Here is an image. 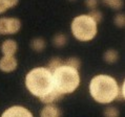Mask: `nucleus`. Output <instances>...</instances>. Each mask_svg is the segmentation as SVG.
<instances>
[{"instance_id":"nucleus-1","label":"nucleus","mask_w":125,"mask_h":117,"mask_svg":"<svg viewBox=\"0 0 125 117\" xmlns=\"http://www.w3.org/2000/svg\"><path fill=\"white\" fill-rule=\"evenodd\" d=\"M119 85L110 75L99 74L94 76L89 83V93L96 102L107 105L115 101L119 94Z\"/></svg>"},{"instance_id":"nucleus-2","label":"nucleus","mask_w":125,"mask_h":117,"mask_svg":"<svg viewBox=\"0 0 125 117\" xmlns=\"http://www.w3.org/2000/svg\"><path fill=\"white\" fill-rule=\"evenodd\" d=\"M25 87L32 95L40 98L53 91V73L47 67H36L25 75Z\"/></svg>"},{"instance_id":"nucleus-3","label":"nucleus","mask_w":125,"mask_h":117,"mask_svg":"<svg viewBox=\"0 0 125 117\" xmlns=\"http://www.w3.org/2000/svg\"><path fill=\"white\" fill-rule=\"evenodd\" d=\"M55 89L61 94H71L77 90L80 85L79 70L67 65H61L53 72Z\"/></svg>"},{"instance_id":"nucleus-4","label":"nucleus","mask_w":125,"mask_h":117,"mask_svg":"<svg viewBox=\"0 0 125 117\" xmlns=\"http://www.w3.org/2000/svg\"><path fill=\"white\" fill-rule=\"evenodd\" d=\"M71 32L76 39L81 42L92 41L98 33V23L88 14L79 15L73 19Z\"/></svg>"},{"instance_id":"nucleus-5","label":"nucleus","mask_w":125,"mask_h":117,"mask_svg":"<svg viewBox=\"0 0 125 117\" xmlns=\"http://www.w3.org/2000/svg\"><path fill=\"white\" fill-rule=\"evenodd\" d=\"M21 28V21L15 17L0 18V35H15Z\"/></svg>"},{"instance_id":"nucleus-6","label":"nucleus","mask_w":125,"mask_h":117,"mask_svg":"<svg viewBox=\"0 0 125 117\" xmlns=\"http://www.w3.org/2000/svg\"><path fill=\"white\" fill-rule=\"evenodd\" d=\"M2 117H33V113L22 106L10 107L2 113Z\"/></svg>"},{"instance_id":"nucleus-7","label":"nucleus","mask_w":125,"mask_h":117,"mask_svg":"<svg viewBox=\"0 0 125 117\" xmlns=\"http://www.w3.org/2000/svg\"><path fill=\"white\" fill-rule=\"evenodd\" d=\"M18 61L14 56H3L0 58V70L5 73H10L17 69Z\"/></svg>"},{"instance_id":"nucleus-8","label":"nucleus","mask_w":125,"mask_h":117,"mask_svg":"<svg viewBox=\"0 0 125 117\" xmlns=\"http://www.w3.org/2000/svg\"><path fill=\"white\" fill-rule=\"evenodd\" d=\"M18 50V44L13 39H6L1 44V52L3 56H15Z\"/></svg>"},{"instance_id":"nucleus-9","label":"nucleus","mask_w":125,"mask_h":117,"mask_svg":"<svg viewBox=\"0 0 125 117\" xmlns=\"http://www.w3.org/2000/svg\"><path fill=\"white\" fill-rule=\"evenodd\" d=\"M62 115L61 110L55 104H46L45 107L40 112L41 117H59Z\"/></svg>"},{"instance_id":"nucleus-10","label":"nucleus","mask_w":125,"mask_h":117,"mask_svg":"<svg viewBox=\"0 0 125 117\" xmlns=\"http://www.w3.org/2000/svg\"><path fill=\"white\" fill-rule=\"evenodd\" d=\"M63 94H61L60 92H58L56 89H54L53 91H51L50 93L45 94L42 97H40V101L42 102V104L46 105V104H56L58 102L59 100H61L62 98H63Z\"/></svg>"},{"instance_id":"nucleus-11","label":"nucleus","mask_w":125,"mask_h":117,"mask_svg":"<svg viewBox=\"0 0 125 117\" xmlns=\"http://www.w3.org/2000/svg\"><path fill=\"white\" fill-rule=\"evenodd\" d=\"M31 47L36 52H42L46 48V42L42 38H35L31 42Z\"/></svg>"},{"instance_id":"nucleus-12","label":"nucleus","mask_w":125,"mask_h":117,"mask_svg":"<svg viewBox=\"0 0 125 117\" xmlns=\"http://www.w3.org/2000/svg\"><path fill=\"white\" fill-rule=\"evenodd\" d=\"M103 60L107 64H114L119 60V53L115 49H108L106 50L103 54Z\"/></svg>"},{"instance_id":"nucleus-13","label":"nucleus","mask_w":125,"mask_h":117,"mask_svg":"<svg viewBox=\"0 0 125 117\" xmlns=\"http://www.w3.org/2000/svg\"><path fill=\"white\" fill-rule=\"evenodd\" d=\"M67 44V37L64 33H57L53 38V45L55 47L61 48Z\"/></svg>"},{"instance_id":"nucleus-14","label":"nucleus","mask_w":125,"mask_h":117,"mask_svg":"<svg viewBox=\"0 0 125 117\" xmlns=\"http://www.w3.org/2000/svg\"><path fill=\"white\" fill-rule=\"evenodd\" d=\"M103 4L108 6V8H110L112 9H121L123 8V0H102Z\"/></svg>"},{"instance_id":"nucleus-15","label":"nucleus","mask_w":125,"mask_h":117,"mask_svg":"<svg viewBox=\"0 0 125 117\" xmlns=\"http://www.w3.org/2000/svg\"><path fill=\"white\" fill-rule=\"evenodd\" d=\"M63 64H64V62L61 58L55 57V58H52L50 60V62H48V64H47V68L53 72L56 68H58L59 66H61V65H63Z\"/></svg>"},{"instance_id":"nucleus-16","label":"nucleus","mask_w":125,"mask_h":117,"mask_svg":"<svg viewBox=\"0 0 125 117\" xmlns=\"http://www.w3.org/2000/svg\"><path fill=\"white\" fill-rule=\"evenodd\" d=\"M64 64L79 70L80 66H81V61H80L78 58H76V57H72V58H68L66 60V62H64Z\"/></svg>"},{"instance_id":"nucleus-17","label":"nucleus","mask_w":125,"mask_h":117,"mask_svg":"<svg viewBox=\"0 0 125 117\" xmlns=\"http://www.w3.org/2000/svg\"><path fill=\"white\" fill-rule=\"evenodd\" d=\"M88 15L91 16L97 23H100V22H101L102 20H103V15H102L101 11H99V9L97 8H93V9H89Z\"/></svg>"},{"instance_id":"nucleus-18","label":"nucleus","mask_w":125,"mask_h":117,"mask_svg":"<svg viewBox=\"0 0 125 117\" xmlns=\"http://www.w3.org/2000/svg\"><path fill=\"white\" fill-rule=\"evenodd\" d=\"M103 114L107 117H118L120 115V112L116 107H107V108L104 110Z\"/></svg>"},{"instance_id":"nucleus-19","label":"nucleus","mask_w":125,"mask_h":117,"mask_svg":"<svg viewBox=\"0 0 125 117\" xmlns=\"http://www.w3.org/2000/svg\"><path fill=\"white\" fill-rule=\"evenodd\" d=\"M114 22L118 27H120V28L124 27V25H125V16H124V14H118V15L115 16Z\"/></svg>"},{"instance_id":"nucleus-20","label":"nucleus","mask_w":125,"mask_h":117,"mask_svg":"<svg viewBox=\"0 0 125 117\" xmlns=\"http://www.w3.org/2000/svg\"><path fill=\"white\" fill-rule=\"evenodd\" d=\"M99 0H85V5L88 9H93L96 8L98 6Z\"/></svg>"},{"instance_id":"nucleus-21","label":"nucleus","mask_w":125,"mask_h":117,"mask_svg":"<svg viewBox=\"0 0 125 117\" xmlns=\"http://www.w3.org/2000/svg\"><path fill=\"white\" fill-rule=\"evenodd\" d=\"M125 98V83H123L121 85V87L119 88V94H118V100H123Z\"/></svg>"},{"instance_id":"nucleus-22","label":"nucleus","mask_w":125,"mask_h":117,"mask_svg":"<svg viewBox=\"0 0 125 117\" xmlns=\"http://www.w3.org/2000/svg\"><path fill=\"white\" fill-rule=\"evenodd\" d=\"M9 8L8 4H6L5 0H0V14H4Z\"/></svg>"},{"instance_id":"nucleus-23","label":"nucleus","mask_w":125,"mask_h":117,"mask_svg":"<svg viewBox=\"0 0 125 117\" xmlns=\"http://www.w3.org/2000/svg\"><path fill=\"white\" fill-rule=\"evenodd\" d=\"M5 2H6V4H8L9 8H14V6H16L18 4L19 0H5Z\"/></svg>"},{"instance_id":"nucleus-24","label":"nucleus","mask_w":125,"mask_h":117,"mask_svg":"<svg viewBox=\"0 0 125 117\" xmlns=\"http://www.w3.org/2000/svg\"><path fill=\"white\" fill-rule=\"evenodd\" d=\"M69 1H76V0H69Z\"/></svg>"}]
</instances>
